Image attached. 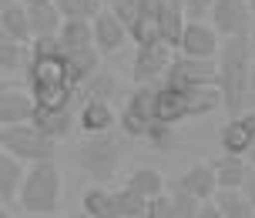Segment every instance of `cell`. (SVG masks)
Wrapping results in <instances>:
<instances>
[{
	"label": "cell",
	"instance_id": "1",
	"mask_svg": "<svg viewBox=\"0 0 255 218\" xmlns=\"http://www.w3.org/2000/svg\"><path fill=\"white\" fill-rule=\"evenodd\" d=\"M252 47H249V34L239 37H222V47L215 54L218 64V91H222V108L232 117L242 114L245 101H249V71H252Z\"/></svg>",
	"mask_w": 255,
	"mask_h": 218
},
{
	"label": "cell",
	"instance_id": "2",
	"mask_svg": "<svg viewBox=\"0 0 255 218\" xmlns=\"http://www.w3.org/2000/svg\"><path fill=\"white\" fill-rule=\"evenodd\" d=\"M154 101H158V84H134V91L125 98V108L118 111V128L125 131L128 138H144V141L165 148L171 141L175 128L158 121Z\"/></svg>",
	"mask_w": 255,
	"mask_h": 218
},
{
	"label": "cell",
	"instance_id": "3",
	"mask_svg": "<svg viewBox=\"0 0 255 218\" xmlns=\"http://www.w3.org/2000/svg\"><path fill=\"white\" fill-rule=\"evenodd\" d=\"M61 198H64L61 168L54 161L27 165L24 185H20V195H17L20 212H61Z\"/></svg>",
	"mask_w": 255,
	"mask_h": 218
},
{
	"label": "cell",
	"instance_id": "4",
	"mask_svg": "<svg viewBox=\"0 0 255 218\" xmlns=\"http://www.w3.org/2000/svg\"><path fill=\"white\" fill-rule=\"evenodd\" d=\"M0 148L20 158L24 165H37V161H54L57 141L47 138L34 121H20V124H7L0 128Z\"/></svg>",
	"mask_w": 255,
	"mask_h": 218
},
{
	"label": "cell",
	"instance_id": "5",
	"mask_svg": "<svg viewBox=\"0 0 255 218\" xmlns=\"http://www.w3.org/2000/svg\"><path fill=\"white\" fill-rule=\"evenodd\" d=\"M125 161V138L115 131L104 134H84L81 144V168L88 171L94 181H108L115 178V171Z\"/></svg>",
	"mask_w": 255,
	"mask_h": 218
},
{
	"label": "cell",
	"instance_id": "6",
	"mask_svg": "<svg viewBox=\"0 0 255 218\" xmlns=\"http://www.w3.org/2000/svg\"><path fill=\"white\" fill-rule=\"evenodd\" d=\"M165 84L171 88H202V84H218V64L215 57H188L178 54L171 57L165 74Z\"/></svg>",
	"mask_w": 255,
	"mask_h": 218
},
{
	"label": "cell",
	"instance_id": "7",
	"mask_svg": "<svg viewBox=\"0 0 255 218\" xmlns=\"http://www.w3.org/2000/svg\"><path fill=\"white\" fill-rule=\"evenodd\" d=\"M171 57H175V47H171L168 40L138 44L134 64H131V77H134V84H158V81H165Z\"/></svg>",
	"mask_w": 255,
	"mask_h": 218
},
{
	"label": "cell",
	"instance_id": "8",
	"mask_svg": "<svg viewBox=\"0 0 255 218\" xmlns=\"http://www.w3.org/2000/svg\"><path fill=\"white\" fill-rule=\"evenodd\" d=\"M252 17L255 13L249 7V0H215L208 24L218 30V37H239V34H249Z\"/></svg>",
	"mask_w": 255,
	"mask_h": 218
},
{
	"label": "cell",
	"instance_id": "9",
	"mask_svg": "<svg viewBox=\"0 0 255 218\" xmlns=\"http://www.w3.org/2000/svg\"><path fill=\"white\" fill-rule=\"evenodd\" d=\"M91 30H94V47H98L101 54H118L128 40H131L128 27L118 20V13L111 10V7H101V10L94 13Z\"/></svg>",
	"mask_w": 255,
	"mask_h": 218
},
{
	"label": "cell",
	"instance_id": "10",
	"mask_svg": "<svg viewBox=\"0 0 255 218\" xmlns=\"http://www.w3.org/2000/svg\"><path fill=\"white\" fill-rule=\"evenodd\" d=\"M77 124H81L84 134L115 131V124H118L115 101H104V98H81V101H77Z\"/></svg>",
	"mask_w": 255,
	"mask_h": 218
},
{
	"label": "cell",
	"instance_id": "11",
	"mask_svg": "<svg viewBox=\"0 0 255 218\" xmlns=\"http://www.w3.org/2000/svg\"><path fill=\"white\" fill-rule=\"evenodd\" d=\"M218 47H222V37L212 24L205 20H188L185 30H181L178 40V54H188V57H215Z\"/></svg>",
	"mask_w": 255,
	"mask_h": 218
},
{
	"label": "cell",
	"instance_id": "12",
	"mask_svg": "<svg viewBox=\"0 0 255 218\" xmlns=\"http://www.w3.org/2000/svg\"><path fill=\"white\" fill-rule=\"evenodd\" d=\"M30 121L37 124L47 138L61 144L64 138H71V131L77 124V114H74V104H67V108H51V104H34V114Z\"/></svg>",
	"mask_w": 255,
	"mask_h": 218
},
{
	"label": "cell",
	"instance_id": "13",
	"mask_svg": "<svg viewBox=\"0 0 255 218\" xmlns=\"http://www.w3.org/2000/svg\"><path fill=\"white\" fill-rule=\"evenodd\" d=\"M171 185L185 188V192L195 195L198 202H208V198H215V192H218V178H215V168H212V161H202V165L185 168V171H181V175L171 181Z\"/></svg>",
	"mask_w": 255,
	"mask_h": 218
},
{
	"label": "cell",
	"instance_id": "14",
	"mask_svg": "<svg viewBox=\"0 0 255 218\" xmlns=\"http://www.w3.org/2000/svg\"><path fill=\"white\" fill-rule=\"evenodd\" d=\"M30 114H34V98H30V91L13 88V84L0 88V128L30 121Z\"/></svg>",
	"mask_w": 255,
	"mask_h": 218
},
{
	"label": "cell",
	"instance_id": "15",
	"mask_svg": "<svg viewBox=\"0 0 255 218\" xmlns=\"http://www.w3.org/2000/svg\"><path fill=\"white\" fill-rule=\"evenodd\" d=\"M24 171H27V165L20 158H13L10 151L0 148V202L3 205H13L17 202L20 185H24Z\"/></svg>",
	"mask_w": 255,
	"mask_h": 218
},
{
	"label": "cell",
	"instance_id": "16",
	"mask_svg": "<svg viewBox=\"0 0 255 218\" xmlns=\"http://www.w3.org/2000/svg\"><path fill=\"white\" fill-rule=\"evenodd\" d=\"M212 168H215V178H218V188H242L245 178H249V158L245 154H229L222 151L212 161Z\"/></svg>",
	"mask_w": 255,
	"mask_h": 218
},
{
	"label": "cell",
	"instance_id": "17",
	"mask_svg": "<svg viewBox=\"0 0 255 218\" xmlns=\"http://www.w3.org/2000/svg\"><path fill=\"white\" fill-rule=\"evenodd\" d=\"M27 61H30V44L10 37V34L0 27V67H3L7 74H17V71L27 67Z\"/></svg>",
	"mask_w": 255,
	"mask_h": 218
},
{
	"label": "cell",
	"instance_id": "18",
	"mask_svg": "<svg viewBox=\"0 0 255 218\" xmlns=\"http://www.w3.org/2000/svg\"><path fill=\"white\" fill-rule=\"evenodd\" d=\"M27 13H30V34L34 37H57V30L64 24L57 3H34V7H27Z\"/></svg>",
	"mask_w": 255,
	"mask_h": 218
},
{
	"label": "cell",
	"instance_id": "19",
	"mask_svg": "<svg viewBox=\"0 0 255 218\" xmlns=\"http://www.w3.org/2000/svg\"><path fill=\"white\" fill-rule=\"evenodd\" d=\"M125 185H128V188H134V192H138L141 198H148V202L168 192V181L161 178V171H154V168H134V171L128 175Z\"/></svg>",
	"mask_w": 255,
	"mask_h": 218
},
{
	"label": "cell",
	"instance_id": "20",
	"mask_svg": "<svg viewBox=\"0 0 255 218\" xmlns=\"http://www.w3.org/2000/svg\"><path fill=\"white\" fill-rule=\"evenodd\" d=\"M252 144H255V134L245 128L242 114H235L229 124L222 128V151H229V154H249Z\"/></svg>",
	"mask_w": 255,
	"mask_h": 218
},
{
	"label": "cell",
	"instance_id": "21",
	"mask_svg": "<svg viewBox=\"0 0 255 218\" xmlns=\"http://www.w3.org/2000/svg\"><path fill=\"white\" fill-rule=\"evenodd\" d=\"M158 24H161V40H168V44L178 51L181 30H185V24H188L185 10L175 7V3H168V0H161V7H158Z\"/></svg>",
	"mask_w": 255,
	"mask_h": 218
},
{
	"label": "cell",
	"instance_id": "22",
	"mask_svg": "<svg viewBox=\"0 0 255 218\" xmlns=\"http://www.w3.org/2000/svg\"><path fill=\"white\" fill-rule=\"evenodd\" d=\"M0 27H3L10 37L24 40V44H30V40H34V34H30V13H27V3H24V0H13L10 7L3 10Z\"/></svg>",
	"mask_w": 255,
	"mask_h": 218
},
{
	"label": "cell",
	"instance_id": "23",
	"mask_svg": "<svg viewBox=\"0 0 255 218\" xmlns=\"http://www.w3.org/2000/svg\"><path fill=\"white\" fill-rule=\"evenodd\" d=\"M215 202L222 208V218H255V208L242 188H218Z\"/></svg>",
	"mask_w": 255,
	"mask_h": 218
},
{
	"label": "cell",
	"instance_id": "24",
	"mask_svg": "<svg viewBox=\"0 0 255 218\" xmlns=\"http://www.w3.org/2000/svg\"><path fill=\"white\" fill-rule=\"evenodd\" d=\"M81 208H84L91 218H118V212H115V192H111V188H104V185L88 188L84 198H81Z\"/></svg>",
	"mask_w": 255,
	"mask_h": 218
},
{
	"label": "cell",
	"instance_id": "25",
	"mask_svg": "<svg viewBox=\"0 0 255 218\" xmlns=\"http://www.w3.org/2000/svg\"><path fill=\"white\" fill-rule=\"evenodd\" d=\"M118 91H121V88H118L115 74H108V71H101V67H98V71H94V74H91L88 81L77 88V101H81V98H104V101H115Z\"/></svg>",
	"mask_w": 255,
	"mask_h": 218
},
{
	"label": "cell",
	"instance_id": "26",
	"mask_svg": "<svg viewBox=\"0 0 255 218\" xmlns=\"http://www.w3.org/2000/svg\"><path fill=\"white\" fill-rule=\"evenodd\" d=\"M144 208H148V198H141L134 188H115V212L118 218H144Z\"/></svg>",
	"mask_w": 255,
	"mask_h": 218
},
{
	"label": "cell",
	"instance_id": "27",
	"mask_svg": "<svg viewBox=\"0 0 255 218\" xmlns=\"http://www.w3.org/2000/svg\"><path fill=\"white\" fill-rule=\"evenodd\" d=\"M64 20H94V13L104 7V0H54Z\"/></svg>",
	"mask_w": 255,
	"mask_h": 218
},
{
	"label": "cell",
	"instance_id": "28",
	"mask_svg": "<svg viewBox=\"0 0 255 218\" xmlns=\"http://www.w3.org/2000/svg\"><path fill=\"white\" fill-rule=\"evenodd\" d=\"M168 195H171V205H175V215L178 218H198L202 202H198L195 195H188L185 188H178V185H168Z\"/></svg>",
	"mask_w": 255,
	"mask_h": 218
},
{
	"label": "cell",
	"instance_id": "29",
	"mask_svg": "<svg viewBox=\"0 0 255 218\" xmlns=\"http://www.w3.org/2000/svg\"><path fill=\"white\" fill-rule=\"evenodd\" d=\"M144 218H178L175 215V205H171V195H158V198H151L148 202V208H144Z\"/></svg>",
	"mask_w": 255,
	"mask_h": 218
},
{
	"label": "cell",
	"instance_id": "30",
	"mask_svg": "<svg viewBox=\"0 0 255 218\" xmlns=\"http://www.w3.org/2000/svg\"><path fill=\"white\" fill-rule=\"evenodd\" d=\"M215 0H185V17L188 20H208Z\"/></svg>",
	"mask_w": 255,
	"mask_h": 218
},
{
	"label": "cell",
	"instance_id": "31",
	"mask_svg": "<svg viewBox=\"0 0 255 218\" xmlns=\"http://www.w3.org/2000/svg\"><path fill=\"white\" fill-rule=\"evenodd\" d=\"M198 218H222V208H218V202H215V198L202 202V208H198Z\"/></svg>",
	"mask_w": 255,
	"mask_h": 218
},
{
	"label": "cell",
	"instance_id": "32",
	"mask_svg": "<svg viewBox=\"0 0 255 218\" xmlns=\"http://www.w3.org/2000/svg\"><path fill=\"white\" fill-rule=\"evenodd\" d=\"M242 192L249 195V202H252V208H255V171H249V178H245V185H242Z\"/></svg>",
	"mask_w": 255,
	"mask_h": 218
},
{
	"label": "cell",
	"instance_id": "33",
	"mask_svg": "<svg viewBox=\"0 0 255 218\" xmlns=\"http://www.w3.org/2000/svg\"><path fill=\"white\" fill-rule=\"evenodd\" d=\"M20 218H61L57 212H24Z\"/></svg>",
	"mask_w": 255,
	"mask_h": 218
},
{
	"label": "cell",
	"instance_id": "34",
	"mask_svg": "<svg viewBox=\"0 0 255 218\" xmlns=\"http://www.w3.org/2000/svg\"><path fill=\"white\" fill-rule=\"evenodd\" d=\"M249 98L255 101V57H252V71H249Z\"/></svg>",
	"mask_w": 255,
	"mask_h": 218
},
{
	"label": "cell",
	"instance_id": "35",
	"mask_svg": "<svg viewBox=\"0 0 255 218\" xmlns=\"http://www.w3.org/2000/svg\"><path fill=\"white\" fill-rule=\"evenodd\" d=\"M249 47H252V54H255V17H252V27H249Z\"/></svg>",
	"mask_w": 255,
	"mask_h": 218
},
{
	"label": "cell",
	"instance_id": "36",
	"mask_svg": "<svg viewBox=\"0 0 255 218\" xmlns=\"http://www.w3.org/2000/svg\"><path fill=\"white\" fill-rule=\"evenodd\" d=\"M0 218H13V212H10V205H3V202H0Z\"/></svg>",
	"mask_w": 255,
	"mask_h": 218
},
{
	"label": "cell",
	"instance_id": "37",
	"mask_svg": "<svg viewBox=\"0 0 255 218\" xmlns=\"http://www.w3.org/2000/svg\"><path fill=\"white\" fill-rule=\"evenodd\" d=\"M245 158H249V168H252V171H255V144H252V148H249V154H245Z\"/></svg>",
	"mask_w": 255,
	"mask_h": 218
},
{
	"label": "cell",
	"instance_id": "38",
	"mask_svg": "<svg viewBox=\"0 0 255 218\" xmlns=\"http://www.w3.org/2000/svg\"><path fill=\"white\" fill-rule=\"evenodd\" d=\"M7 84H10V81H7V71L0 67V88H7Z\"/></svg>",
	"mask_w": 255,
	"mask_h": 218
},
{
	"label": "cell",
	"instance_id": "39",
	"mask_svg": "<svg viewBox=\"0 0 255 218\" xmlns=\"http://www.w3.org/2000/svg\"><path fill=\"white\" fill-rule=\"evenodd\" d=\"M10 3H13V0H0V17H3V10H7Z\"/></svg>",
	"mask_w": 255,
	"mask_h": 218
},
{
	"label": "cell",
	"instance_id": "40",
	"mask_svg": "<svg viewBox=\"0 0 255 218\" xmlns=\"http://www.w3.org/2000/svg\"><path fill=\"white\" fill-rule=\"evenodd\" d=\"M27 7H34V3H54V0H24Z\"/></svg>",
	"mask_w": 255,
	"mask_h": 218
},
{
	"label": "cell",
	"instance_id": "41",
	"mask_svg": "<svg viewBox=\"0 0 255 218\" xmlns=\"http://www.w3.org/2000/svg\"><path fill=\"white\" fill-rule=\"evenodd\" d=\"M71 218H91V215H88V212H84V208H81V212H74V215H71Z\"/></svg>",
	"mask_w": 255,
	"mask_h": 218
},
{
	"label": "cell",
	"instance_id": "42",
	"mask_svg": "<svg viewBox=\"0 0 255 218\" xmlns=\"http://www.w3.org/2000/svg\"><path fill=\"white\" fill-rule=\"evenodd\" d=\"M168 3H175V7H181V10H185V0H168Z\"/></svg>",
	"mask_w": 255,
	"mask_h": 218
},
{
	"label": "cell",
	"instance_id": "43",
	"mask_svg": "<svg viewBox=\"0 0 255 218\" xmlns=\"http://www.w3.org/2000/svg\"><path fill=\"white\" fill-rule=\"evenodd\" d=\"M111 3H118V0H104V7H111Z\"/></svg>",
	"mask_w": 255,
	"mask_h": 218
},
{
	"label": "cell",
	"instance_id": "44",
	"mask_svg": "<svg viewBox=\"0 0 255 218\" xmlns=\"http://www.w3.org/2000/svg\"><path fill=\"white\" fill-rule=\"evenodd\" d=\"M249 7H252V13H255V0H249Z\"/></svg>",
	"mask_w": 255,
	"mask_h": 218
}]
</instances>
